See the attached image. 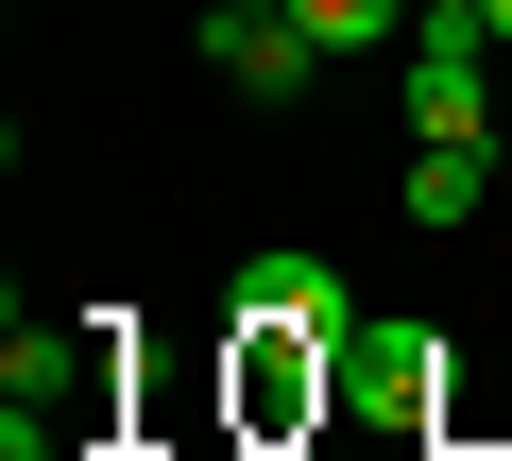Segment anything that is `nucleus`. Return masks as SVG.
<instances>
[{
	"instance_id": "1",
	"label": "nucleus",
	"mask_w": 512,
	"mask_h": 461,
	"mask_svg": "<svg viewBox=\"0 0 512 461\" xmlns=\"http://www.w3.org/2000/svg\"><path fill=\"white\" fill-rule=\"evenodd\" d=\"M393 120H410V137H495V35H478V18H410Z\"/></svg>"
},
{
	"instance_id": "2",
	"label": "nucleus",
	"mask_w": 512,
	"mask_h": 461,
	"mask_svg": "<svg viewBox=\"0 0 512 461\" xmlns=\"http://www.w3.org/2000/svg\"><path fill=\"white\" fill-rule=\"evenodd\" d=\"M325 410H342V342L239 325V444H325Z\"/></svg>"
},
{
	"instance_id": "3",
	"label": "nucleus",
	"mask_w": 512,
	"mask_h": 461,
	"mask_svg": "<svg viewBox=\"0 0 512 461\" xmlns=\"http://www.w3.org/2000/svg\"><path fill=\"white\" fill-rule=\"evenodd\" d=\"M222 325H291V342H359V291H342V257H325V240H256V257L222 274Z\"/></svg>"
},
{
	"instance_id": "4",
	"label": "nucleus",
	"mask_w": 512,
	"mask_h": 461,
	"mask_svg": "<svg viewBox=\"0 0 512 461\" xmlns=\"http://www.w3.org/2000/svg\"><path fill=\"white\" fill-rule=\"evenodd\" d=\"M342 410H376V427H444V342L359 308V342H342Z\"/></svg>"
},
{
	"instance_id": "5",
	"label": "nucleus",
	"mask_w": 512,
	"mask_h": 461,
	"mask_svg": "<svg viewBox=\"0 0 512 461\" xmlns=\"http://www.w3.org/2000/svg\"><path fill=\"white\" fill-rule=\"evenodd\" d=\"M205 52H222V86L239 103H308V18H291V0H205Z\"/></svg>"
},
{
	"instance_id": "6",
	"label": "nucleus",
	"mask_w": 512,
	"mask_h": 461,
	"mask_svg": "<svg viewBox=\"0 0 512 461\" xmlns=\"http://www.w3.org/2000/svg\"><path fill=\"white\" fill-rule=\"evenodd\" d=\"M410 222H427V240H444V222H478L495 205V137H410V188H393Z\"/></svg>"
},
{
	"instance_id": "7",
	"label": "nucleus",
	"mask_w": 512,
	"mask_h": 461,
	"mask_svg": "<svg viewBox=\"0 0 512 461\" xmlns=\"http://www.w3.org/2000/svg\"><path fill=\"white\" fill-rule=\"evenodd\" d=\"M308 52H410V0H291Z\"/></svg>"
},
{
	"instance_id": "8",
	"label": "nucleus",
	"mask_w": 512,
	"mask_h": 461,
	"mask_svg": "<svg viewBox=\"0 0 512 461\" xmlns=\"http://www.w3.org/2000/svg\"><path fill=\"white\" fill-rule=\"evenodd\" d=\"M239 461H325V444H239Z\"/></svg>"
},
{
	"instance_id": "9",
	"label": "nucleus",
	"mask_w": 512,
	"mask_h": 461,
	"mask_svg": "<svg viewBox=\"0 0 512 461\" xmlns=\"http://www.w3.org/2000/svg\"><path fill=\"white\" fill-rule=\"evenodd\" d=\"M69 461H103V444H69Z\"/></svg>"
}]
</instances>
